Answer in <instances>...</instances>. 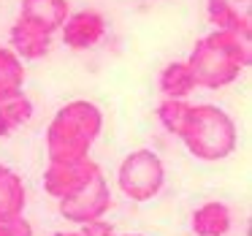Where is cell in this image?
Returning <instances> with one entry per match:
<instances>
[{"instance_id": "obj_5", "label": "cell", "mask_w": 252, "mask_h": 236, "mask_svg": "<svg viewBox=\"0 0 252 236\" xmlns=\"http://www.w3.org/2000/svg\"><path fill=\"white\" fill-rule=\"evenodd\" d=\"M57 212L65 223H73V225H87V223H95V220H103L106 212L111 209V187L106 182L103 171L95 176L93 182L82 187L76 196L65 198V201H57Z\"/></svg>"}, {"instance_id": "obj_16", "label": "cell", "mask_w": 252, "mask_h": 236, "mask_svg": "<svg viewBox=\"0 0 252 236\" xmlns=\"http://www.w3.org/2000/svg\"><path fill=\"white\" fill-rule=\"evenodd\" d=\"M190 101H182V98H163L158 103V120L171 136L179 138L182 128H185V120H187V111H190Z\"/></svg>"}, {"instance_id": "obj_18", "label": "cell", "mask_w": 252, "mask_h": 236, "mask_svg": "<svg viewBox=\"0 0 252 236\" xmlns=\"http://www.w3.org/2000/svg\"><path fill=\"white\" fill-rule=\"evenodd\" d=\"M82 236H117L114 234V225L103 223V220H95V223H87L82 225V231H79Z\"/></svg>"}, {"instance_id": "obj_11", "label": "cell", "mask_w": 252, "mask_h": 236, "mask_svg": "<svg viewBox=\"0 0 252 236\" xmlns=\"http://www.w3.org/2000/svg\"><path fill=\"white\" fill-rule=\"evenodd\" d=\"M195 236H225L230 231V209L222 201H206L190 217Z\"/></svg>"}, {"instance_id": "obj_4", "label": "cell", "mask_w": 252, "mask_h": 236, "mask_svg": "<svg viewBox=\"0 0 252 236\" xmlns=\"http://www.w3.org/2000/svg\"><path fill=\"white\" fill-rule=\"evenodd\" d=\"M117 185L122 196L136 203L152 201L165 187V166L152 149H133L117 169Z\"/></svg>"}, {"instance_id": "obj_1", "label": "cell", "mask_w": 252, "mask_h": 236, "mask_svg": "<svg viewBox=\"0 0 252 236\" xmlns=\"http://www.w3.org/2000/svg\"><path fill=\"white\" fill-rule=\"evenodd\" d=\"M187 66L192 71L195 87L222 90L241 76L252 63V33L233 30H212L209 35L195 41Z\"/></svg>"}, {"instance_id": "obj_19", "label": "cell", "mask_w": 252, "mask_h": 236, "mask_svg": "<svg viewBox=\"0 0 252 236\" xmlns=\"http://www.w3.org/2000/svg\"><path fill=\"white\" fill-rule=\"evenodd\" d=\"M52 236H82L79 231H60V234H52Z\"/></svg>"}, {"instance_id": "obj_13", "label": "cell", "mask_w": 252, "mask_h": 236, "mask_svg": "<svg viewBox=\"0 0 252 236\" xmlns=\"http://www.w3.org/2000/svg\"><path fill=\"white\" fill-rule=\"evenodd\" d=\"M30 117H33V101L25 95V90L0 95V138L11 136L17 128L30 122Z\"/></svg>"}, {"instance_id": "obj_20", "label": "cell", "mask_w": 252, "mask_h": 236, "mask_svg": "<svg viewBox=\"0 0 252 236\" xmlns=\"http://www.w3.org/2000/svg\"><path fill=\"white\" fill-rule=\"evenodd\" d=\"M125 236H144V234H125Z\"/></svg>"}, {"instance_id": "obj_10", "label": "cell", "mask_w": 252, "mask_h": 236, "mask_svg": "<svg viewBox=\"0 0 252 236\" xmlns=\"http://www.w3.org/2000/svg\"><path fill=\"white\" fill-rule=\"evenodd\" d=\"M28 206V187L11 166L0 163V223L17 220Z\"/></svg>"}, {"instance_id": "obj_7", "label": "cell", "mask_w": 252, "mask_h": 236, "mask_svg": "<svg viewBox=\"0 0 252 236\" xmlns=\"http://www.w3.org/2000/svg\"><path fill=\"white\" fill-rule=\"evenodd\" d=\"M63 44L73 52H87L95 44H100L106 35V17L95 8H84V11L68 14V19L60 28Z\"/></svg>"}, {"instance_id": "obj_6", "label": "cell", "mask_w": 252, "mask_h": 236, "mask_svg": "<svg viewBox=\"0 0 252 236\" xmlns=\"http://www.w3.org/2000/svg\"><path fill=\"white\" fill-rule=\"evenodd\" d=\"M98 174H100V166L93 158L68 160V163H49L44 171V190L55 201H65V198L76 196Z\"/></svg>"}, {"instance_id": "obj_14", "label": "cell", "mask_w": 252, "mask_h": 236, "mask_svg": "<svg viewBox=\"0 0 252 236\" xmlns=\"http://www.w3.org/2000/svg\"><path fill=\"white\" fill-rule=\"evenodd\" d=\"M158 87L163 93V98H182L187 101L192 93H195V79H192V71L185 60H174L160 71Z\"/></svg>"}, {"instance_id": "obj_9", "label": "cell", "mask_w": 252, "mask_h": 236, "mask_svg": "<svg viewBox=\"0 0 252 236\" xmlns=\"http://www.w3.org/2000/svg\"><path fill=\"white\" fill-rule=\"evenodd\" d=\"M206 17L214 30L252 33V0H206Z\"/></svg>"}, {"instance_id": "obj_15", "label": "cell", "mask_w": 252, "mask_h": 236, "mask_svg": "<svg viewBox=\"0 0 252 236\" xmlns=\"http://www.w3.org/2000/svg\"><path fill=\"white\" fill-rule=\"evenodd\" d=\"M25 87V66L8 46H0V95L19 93Z\"/></svg>"}, {"instance_id": "obj_12", "label": "cell", "mask_w": 252, "mask_h": 236, "mask_svg": "<svg viewBox=\"0 0 252 236\" xmlns=\"http://www.w3.org/2000/svg\"><path fill=\"white\" fill-rule=\"evenodd\" d=\"M68 14H71L68 0H22V6H19V17L33 19L52 33H57L63 28Z\"/></svg>"}, {"instance_id": "obj_3", "label": "cell", "mask_w": 252, "mask_h": 236, "mask_svg": "<svg viewBox=\"0 0 252 236\" xmlns=\"http://www.w3.org/2000/svg\"><path fill=\"white\" fill-rule=\"evenodd\" d=\"M179 138L192 158L203 160V163H217L236 152L239 131H236V122L230 120V114L220 106L195 103L187 111Z\"/></svg>"}, {"instance_id": "obj_8", "label": "cell", "mask_w": 252, "mask_h": 236, "mask_svg": "<svg viewBox=\"0 0 252 236\" xmlns=\"http://www.w3.org/2000/svg\"><path fill=\"white\" fill-rule=\"evenodd\" d=\"M52 38H55V33L46 30L44 25L33 22V19H25V17H17V22L8 30V41H11L8 49L22 63L25 60H41V57L49 55Z\"/></svg>"}, {"instance_id": "obj_17", "label": "cell", "mask_w": 252, "mask_h": 236, "mask_svg": "<svg viewBox=\"0 0 252 236\" xmlns=\"http://www.w3.org/2000/svg\"><path fill=\"white\" fill-rule=\"evenodd\" d=\"M0 236H33V228H30V223L22 214V217H17V220L0 223Z\"/></svg>"}, {"instance_id": "obj_2", "label": "cell", "mask_w": 252, "mask_h": 236, "mask_svg": "<svg viewBox=\"0 0 252 236\" xmlns=\"http://www.w3.org/2000/svg\"><path fill=\"white\" fill-rule=\"evenodd\" d=\"M103 131V111L93 101H71L60 106L46 128V155L49 163H68V160L90 158V149Z\"/></svg>"}]
</instances>
